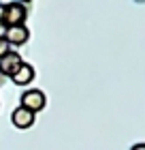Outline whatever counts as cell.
<instances>
[{
  "instance_id": "obj_7",
  "label": "cell",
  "mask_w": 145,
  "mask_h": 150,
  "mask_svg": "<svg viewBox=\"0 0 145 150\" xmlns=\"http://www.w3.org/2000/svg\"><path fill=\"white\" fill-rule=\"evenodd\" d=\"M6 52H11V47H9V43H6V41L2 39V41H0V58H2Z\"/></svg>"
},
{
  "instance_id": "obj_4",
  "label": "cell",
  "mask_w": 145,
  "mask_h": 150,
  "mask_svg": "<svg viewBox=\"0 0 145 150\" xmlns=\"http://www.w3.org/2000/svg\"><path fill=\"white\" fill-rule=\"evenodd\" d=\"M28 39H30V30H28V26H11V28H6V37H4V41L9 43V47L11 45H15V47H19V45H24V43H28Z\"/></svg>"
},
{
  "instance_id": "obj_9",
  "label": "cell",
  "mask_w": 145,
  "mask_h": 150,
  "mask_svg": "<svg viewBox=\"0 0 145 150\" xmlns=\"http://www.w3.org/2000/svg\"><path fill=\"white\" fill-rule=\"evenodd\" d=\"M130 150H145V144H143V142H141V144H134Z\"/></svg>"
},
{
  "instance_id": "obj_3",
  "label": "cell",
  "mask_w": 145,
  "mask_h": 150,
  "mask_svg": "<svg viewBox=\"0 0 145 150\" xmlns=\"http://www.w3.org/2000/svg\"><path fill=\"white\" fill-rule=\"evenodd\" d=\"M24 64L22 56H19L17 52H6L2 58H0V75H4V77H13V75L17 73V69Z\"/></svg>"
},
{
  "instance_id": "obj_5",
  "label": "cell",
  "mask_w": 145,
  "mask_h": 150,
  "mask_svg": "<svg viewBox=\"0 0 145 150\" xmlns=\"http://www.w3.org/2000/svg\"><path fill=\"white\" fill-rule=\"evenodd\" d=\"M34 120H36V116H34L32 112H28L26 107H15L13 110V114H11V122L15 125L17 129H30L32 125H34Z\"/></svg>"
},
{
  "instance_id": "obj_6",
  "label": "cell",
  "mask_w": 145,
  "mask_h": 150,
  "mask_svg": "<svg viewBox=\"0 0 145 150\" xmlns=\"http://www.w3.org/2000/svg\"><path fill=\"white\" fill-rule=\"evenodd\" d=\"M34 75H36V73H34V67L28 64V62H24L11 79H13V84H17V86H28V84L34 81Z\"/></svg>"
},
{
  "instance_id": "obj_10",
  "label": "cell",
  "mask_w": 145,
  "mask_h": 150,
  "mask_svg": "<svg viewBox=\"0 0 145 150\" xmlns=\"http://www.w3.org/2000/svg\"><path fill=\"white\" fill-rule=\"evenodd\" d=\"M2 17H4V4H0V22H2Z\"/></svg>"
},
{
  "instance_id": "obj_1",
  "label": "cell",
  "mask_w": 145,
  "mask_h": 150,
  "mask_svg": "<svg viewBox=\"0 0 145 150\" xmlns=\"http://www.w3.org/2000/svg\"><path fill=\"white\" fill-rule=\"evenodd\" d=\"M19 103H22V107H26L28 112H32L34 116H36L39 112L45 110L47 97H45L43 90H39V88H28V90L22 92V99H19Z\"/></svg>"
},
{
  "instance_id": "obj_8",
  "label": "cell",
  "mask_w": 145,
  "mask_h": 150,
  "mask_svg": "<svg viewBox=\"0 0 145 150\" xmlns=\"http://www.w3.org/2000/svg\"><path fill=\"white\" fill-rule=\"evenodd\" d=\"M6 28H9V26H6L4 22H0V41H2V39L6 37Z\"/></svg>"
},
{
  "instance_id": "obj_2",
  "label": "cell",
  "mask_w": 145,
  "mask_h": 150,
  "mask_svg": "<svg viewBox=\"0 0 145 150\" xmlns=\"http://www.w3.org/2000/svg\"><path fill=\"white\" fill-rule=\"evenodd\" d=\"M26 17H28V6L24 2H6L4 4V17L2 22L9 26H24Z\"/></svg>"
}]
</instances>
